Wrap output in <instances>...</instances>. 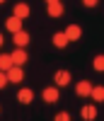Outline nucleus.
Masks as SVG:
<instances>
[{
	"instance_id": "obj_10",
	"label": "nucleus",
	"mask_w": 104,
	"mask_h": 121,
	"mask_svg": "<svg viewBox=\"0 0 104 121\" xmlns=\"http://www.w3.org/2000/svg\"><path fill=\"white\" fill-rule=\"evenodd\" d=\"M41 97H44V102H58V87H46Z\"/></svg>"
},
{
	"instance_id": "obj_18",
	"label": "nucleus",
	"mask_w": 104,
	"mask_h": 121,
	"mask_svg": "<svg viewBox=\"0 0 104 121\" xmlns=\"http://www.w3.org/2000/svg\"><path fill=\"white\" fill-rule=\"evenodd\" d=\"M5 85H7V75H5V73H3V70H0V90H3V87H5Z\"/></svg>"
},
{
	"instance_id": "obj_3",
	"label": "nucleus",
	"mask_w": 104,
	"mask_h": 121,
	"mask_svg": "<svg viewBox=\"0 0 104 121\" xmlns=\"http://www.w3.org/2000/svg\"><path fill=\"white\" fill-rule=\"evenodd\" d=\"M10 58H12V65H22V63H27V51L24 48H15Z\"/></svg>"
},
{
	"instance_id": "obj_4",
	"label": "nucleus",
	"mask_w": 104,
	"mask_h": 121,
	"mask_svg": "<svg viewBox=\"0 0 104 121\" xmlns=\"http://www.w3.org/2000/svg\"><path fill=\"white\" fill-rule=\"evenodd\" d=\"M53 82H56V87H65L70 82V73H68V70H58L56 78H53Z\"/></svg>"
},
{
	"instance_id": "obj_2",
	"label": "nucleus",
	"mask_w": 104,
	"mask_h": 121,
	"mask_svg": "<svg viewBox=\"0 0 104 121\" xmlns=\"http://www.w3.org/2000/svg\"><path fill=\"white\" fill-rule=\"evenodd\" d=\"M63 34H65V39H68V41H78V39L82 36V29H80L78 24H70V27L65 29Z\"/></svg>"
},
{
	"instance_id": "obj_17",
	"label": "nucleus",
	"mask_w": 104,
	"mask_h": 121,
	"mask_svg": "<svg viewBox=\"0 0 104 121\" xmlns=\"http://www.w3.org/2000/svg\"><path fill=\"white\" fill-rule=\"evenodd\" d=\"M53 121H70V114H68V112H58V114L53 116Z\"/></svg>"
},
{
	"instance_id": "obj_20",
	"label": "nucleus",
	"mask_w": 104,
	"mask_h": 121,
	"mask_svg": "<svg viewBox=\"0 0 104 121\" xmlns=\"http://www.w3.org/2000/svg\"><path fill=\"white\" fill-rule=\"evenodd\" d=\"M46 3H58V0H46Z\"/></svg>"
},
{
	"instance_id": "obj_8",
	"label": "nucleus",
	"mask_w": 104,
	"mask_h": 121,
	"mask_svg": "<svg viewBox=\"0 0 104 121\" xmlns=\"http://www.w3.org/2000/svg\"><path fill=\"white\" fill-rule=\"evenodd\" d=\"M75 92H78L80 97H90V92H92V85L87 82V80H80V82L75 85Z\"/></svg>"
},
{
	"instance_id": "obj_16",
	"label": "nucleus",
	"mask_w": 104,
	"mask_h": 121,
	"mask_svg": "<svg viewBox=\"0 0 104 121\" xmlns=\"http://www.w3.org/2000/svg\"><path fill=\"white\" fill-rule=\"evenodd\" d=\"M95 70H104V56H95Z\"/></svg>"
},
{
	"instance_id": "obj_1",
	"label": "nucleus",
	"mask_w": 104,
	"mask_h": 121,
	"mask_svg": "<svg viewBox=\"0 0 104 121\" xmlns=\"http://www.w3.org/2000/svg\"><path fill=\"white\" fill-rule=\"evenodd\" d=\"M5 75H7V82H22L24 80V73L19 65H12L10 70H5Z\"/></svg>"
},
{
	"instance_id": "obj_22",
	"label": "nucleus",
	"mask_w": 104,
	"mask_h": 121,
	"mask_svg": "<svg viewBox=\"0 0 104 121\" xmlns=\"http://www.w3.org/2000/svg\"><path fill=\"white\" fill-rule=\"evenodd\" d=\"M0 3H5V0H0Z\"/></svg>"
},
{
	"instance_id": "obj_11",
	"label": "nucleus",
	"mask_w": 104,
	"mask_h": 121,
	"mask_svg": "<svg viewBox=\"0 0 104 121\" xmlns=\"http://www.w3.org/2000/svg\"><path fill=\"white\" fill-rule=\"evenodd\" d=\"M15 44H17V48H24L29 44V34L27 32H15Z\"/></svg>"
},
{
	"instance_id": "obj_5",
	"label": "nucleus",
	"mask_w": 104,
	"mask_h": 121,
	"mask_svg": "<svg viewBox=\"0 0 104 121\" xmlns=\"http://www.w3.org/2000/svg\"><path fill=\"white\" fill-rule=\"evenodd\" d=\"M12 17H17V19H27V17H29V5H27V3H17Z\"/></svg>"
},
{
	"instance_id": "obj_19",
	"label": "nucleus",
	"mask_w": 104,
	"mask_h": 121,
	"mask_svg": "<svg viewBox=\"0 0 104 121\" xmlns=\"http://www.w3.org/2000/svg\"><path fill=\"white\" fill-rule=\"evenodd\" d=\"M99 3V0H82V5H85V7H95Z\"/></svg>"
},
{
	"instance_id": "obj_15",
	"label": "nucleus",
	"mask_w": 104,
	"mask_h": 121,
	"mask_svg": "<svg viewBox=\"0 0 104 121\" xmlns=\"http://www.w3.org/2000/svg\"><path fill=\"white\" fill-rule=\"evenodd\" d=\"M90 97H95V102H102V99H104V87H92Z\"/></svg>"
},
{
	"instance_id": "obj_7",
	"label": "nucleus",
	"mask_w": 104,
	"mask_h": 121,
	"mask_svg": "<svg viewBox=\"0 0 104 121\" xmlns=\"http://www.w3.org/2000/svg\"><path fill=\"white\" fill-rule=\"evenodd\" d=\"M46 12H48V17H61L63 15V5L61 3H46Z\"/></svg>"
},
{
	"instance_id": "obj_6",
	"label": "nucleus",
	"mask_w": 104,
	"mask_h": 121,
	"mask_svg": "<svg viewBox=\"0 0 104 121\" xmlns=\"http://www.w3.org/2000/svg\"><path fill=\"white\" fill-rule=\"evenodd\" d=\"M80 116L85 119V121H95V119H97V109L92 107V104H87V107L80 109Z\"/></svg>"
},
{
	"instance_id": "obj_13",
	"label": "nucleus",
	"mask_w": 104,
	"mask_h": 121,
	"mask_svg": "<svg viewBox=\"0 0 104 121\" xmlns=\"http://www.w3.org/2000/svg\"><path fill=\"white\" fill-rule=\"evenodd\" d=\"M53 46H56V48H65V46H68V39H65V34H63V32L53 34Z\"/></svg>"
},
{
	"instance_id": "obj_14",
	"label": "nucleus",
	"mask_w": 104,
	"mask_h": 121,
	"mask_svg": "<svg viewBox=\"0 0 104 121\" xmlns=\"http://www.w3.org/2000/svg\"><path fill=\"white\" fill-rule=\"evenodd\" d=\"M10 68H12V58H10L7 53H0V70L5 73V70H10Z\"/></svg>"
},
{
	"instance_id": "obj_21",
	"label": "nucleus",
	"mask_w": 104,
	"mask_h": 121,
	"mask_svg": "<svg viewBox=\"0 0 104 121\" xmlns=\"http://www.w3.org/2000/svg\"><path fill=\"white\" fill-rule=\"evenodd\" d=\"M0 46H3V34H0Z\"/></svg>"
},
{
	"instance_id": "obj_12",
	"label": "nucleus",
	"mask_w": 104,
	"mask_h": 121,
	"mask_svg": "<svg viewBox=\"0 0 104 121\" xmlns=\"http://www.w3.org/2000/svg\"><path fill=\"white\" fill-rule=\"evenodd\" d=\"M5 27H7L12 34H15V32H22V19H17V17H10L7 22H5Z\"/></svg>"
},
{
	"instance_id": "obj_9",
	"label": "nucleus",
	"mask_w": 104,
	"mask_h": 121,
	"mask_svg": "<svg viewBox=\"0 0 104 121\" xmlns=\"http://www.w3.org/2000/svg\"><path fill=\"white\" fill-rule=\"evenodd\" d=\"M17 99H19V102H22V104H29V102H32V99H34V92H32V90H29V87H22V90H19V92H17Z\"/></svg>"
}]
</instances>
